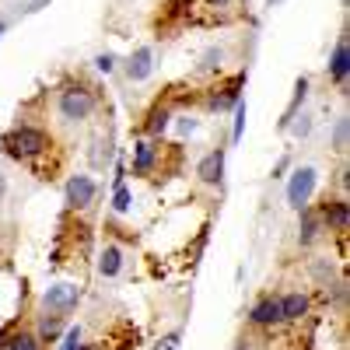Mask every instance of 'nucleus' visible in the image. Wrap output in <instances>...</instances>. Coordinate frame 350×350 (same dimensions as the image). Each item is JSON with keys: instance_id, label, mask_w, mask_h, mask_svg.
<instances>
[{"instance_id": "obj_1", "label": "nucleus", "mask_w": 350, "mask_h": 350, "mask_svg": "<svg viewBox=\"0 0 350 350\" xmlns=\"http://www.w3.org/2000/svg\"><path fill=\"white\" fill-rule=\"evenodd\" d=\"M95 92L92 88H84V84H67L64 92H60V102H56V109H60V116L67 123H84L88 116L95 112Z\"/></svg>"}, {"instance_id": "obj_2", "label": "nucleus", "mask_w": 350, "mask_h": 350, "mask_svg": "<svg viewBox=\"0 0 350 350\" xmlns=\"http://www.w3.org/2000/svg\"><path fill=\"white\" fill-rule=\"evenodd\" d=\"M0 148H4L11 158H36V154H42L49 148V140L36 126H18V130L0 137Z\"/></svg>"}, {"instance_id": "obj_3", "label": "nucleus", "mask_w": 350, "mask_h": 350, "mask_svg": "<svg viewBox=\"0 0 350 350\" xmlns=\"http://www.w3.org/2000/svg\"><path fill=\"white\" fill-rule=\"evenodd\" d=\"M315 183H319V172L312 165H301L295 175H291V183H287V203H291V207H295V211L308 207V200L315 193Z\"/></svg>"}, {"instance_id": "obj_4", "label": "nucleus", "mask_w": 350, "mask_h": 350, "mask_svg": "<svg viewBox=\"0 0 350 350\" xmlns=\"http://www.w3.org/2000/svg\"><path fill=\"white\" fill-rule=\"evenodd\" d=\"M95 193H98V186H95L92 175H70V183H67V207H74V211L92 207Z\"/></svg>"}, {"instance_id": "obj_5", "label": "nucleus", "mask_w": 350, "mask_h": 350, "mask_svg": "<svg viewBox=\"0 0 350 350\" xmlns=\"http://www.w3.org/2000/svg\"><path fill=\"white\" fill-rule=\"evenodd\" d=\"M77 301H81V287H74V284H56V287L46 291V308L56 312V315L74 312Z\"/></svg>"}, {"instance_id": "obj_6", "label": "nucleus", "mask_w": 350, "mask_h": 350, "mask_svg": "<svg viewBox=\"0 0 350 350\" xmlns=\"http://www.w3.org/2000/svg\"><path fill=\"white\" fill-rule=\"evenodd\" d=\"M315 214H319V221H323L326 228L347 231V224H350V203H347V200H326Z\"/></svg>"}, {"instance_id": "obj_7", "label": "nucleus", "mask_w": 350, "mask_h": 350, "mask_svg": "<svg viewBox=\"0 0 350 350\" xmlns=\"http://www.w3.org/2000/svg\"><path fill=\"white\" fill-rule=\"evenodd\" d=\"M154 49L151 46H140V49H133V56L126 60V77L130 81H148L151 77V70H154Z\"/></svg>"}, {"instance_id": "obj_8", "label": "nucleus", "mask_w": 350, "mask_h": 350, "mask_svg": "<svg viewBox=\"0 0 350 350\" xmlns=\"http://www.w3.org/2000/svg\"><path fill=\"white\" fill-rule=\"evenodd\" d=\"M196 175H200V183L217 186L221 175H224V148H217V151H211V154H203V161L196 165Z\"/></svg>"}, {"instance_id": "obj_9", "label": "nucleus", "mask_w": 350, "mask_h": 350, "mask_svg": "<svg viewBox=\"0 0 350 350\" xmlns=\"http://www.w3.org/2000/svg\"><path fill=\"white\" fill-rule=\"evenodd\" d=\"M249 323H256V326H277V323H284V319H280V298H259L252 305V312H249Z\"/></svg>"}, {"instance_id": "obj_10", "label": "nucleus", "mask_w": 350, "mask_h": 350, "mask_svg": "<svg viewBox=\"0 0 350 350\" xmlns=\"http://www.w3.org/2000/svg\"><path fill=\"white\" fill-rule=\"evenodd\" d=\"M347 74H350V46H347V36H340V42L329 56V81L347 84Z\"/></svg>"}, {"instance_id": "obj_11", "label": "nucleus", "mask_w": 350, "mask_h": 350, "mask_svg": "<svg viewBox=\"0 0 350 350\" xmlns=\"http://www.w3.org/2000/svg\"><path fill=\"white\" fill-rule=\"evenodd\" d=\"M301 315H308V295L295 291V295L280 298V319H284V323H298Z\"/></svg>"}, {"instance_id": "obj_12", "label": "nucleus", "mask_w": 350, "mask_h": 350, "mask_svg": "<svg viewBox=\"0 0 350 350\" xmlns=\"http://www.w3.org/2000/svg\"><path fill=\"white\" fill-rule=\"evenodd\" d=\"M120 270H123V249L120 245H105L102 256H98V273L112 280V277H120Z\"/></svg>"}, {"instance_id": "obj_13", "label": "nucleus", "mask_w": 350, "mask_h": 350, "mask_svg": "<svg viewBox=\"0 0 350 350\" xmlns=\"http://www.w3.org/2000/svg\"><path fill=\"white\" fill-rule=\"evenodd\" d=\"M319 228H323V221H319V214H315V211H308V207H301V224H298V242H301V245H312V242L319 239Z\"/></svg>"}, {"instance_id": "obj_14", "label": "nucleus", "mask_w": 350, "mask_h": 350, "mask_svg": "<svg viewBox=\"0 0 350 350\" xmlns=\"http://www.w3.org/2000/svg\"><path fill=\"white\" fill-rule=\"evenodd\" d=\"M151 165H154V148H151V144H137V148H133V172L148 175Z\"/></svg>"}, {"instance_id": "obj_15", "label": "nucleus", "mask_w": 350, "mask_h": 350, "mask_svg": "<svg viewBox=\"0 0 350 350\" xmlns=\"http://www.w3.org/2000/svg\"><path fill=\"white\" fill-rule=\"evenodd\" d=\"M64 333V315H42V323H39V340H46V343H53L56 336Z\"/></svg>"}, {"instance_id": "obj_16", "label": "nucleus", "mask_w": 350, "mask_h": 350, "mask_svg": "<svg viewBox=\"0 0 350 350\" xmlns=\"http://www.w3.org/2000/svg\"><path fill=\"white\" fill-rule=\"evenodd\" d=\"M168 120H172V112H168L165 105L151 109V120H148V133H151V137H161V133H165V126H168Z\"/></svg>"}, {"instance_id": "obj_17", "label": "nucleus", "mask_w": 350, "mask_h": 350, "mask_svg": "<svg viewBox=\"0 0 350 350\" xmlns=\"http://www.w3.org/2000/svg\"><path fill=\"white\" fill-rule=\"evenodd\" d=\"M221 64H224V49H207L196 70L200 74H214V70H221Z\"/></svg>"}, {"instance_id": "obj_18", "label": "nucleus", "mask_w": 350, "mask_h": 350, "mask_svg": "<svg viewBox=\"0 0 350 350\" xmlns=\"http://www.w3.org/2000/svg\"><path fill=\"white\" fill-rule=\"evenodd\" d=\"M130 203H133V193L126 189V183H123V186H116V193H112V211H116V214H126V211H130Z\"/></svg>"}, {"instance_id": "obj_19", "label": "nucleus", "mask_w": 350, "mask_h": 350, "mask_svg": "<svg viewBox=\"0 0 350 350\" xmlns=\"http://www.w3.org/2000/svg\"><path fill=\"white\" fill-rule=\"evenodd\" d=\"M8 340H11V343H8L11 350H39V340H36L32 333H11Z\"/></svg>"}, {"instance_id": "obj_20", "label": "nucleus", "mask_w": 350, "mask_h": 350, "mask_svg": "<svg viewBox=\"0 0 350 350\" xmlns=\"http://www.w3.org/2000/svg\"><path fill=\"white\" fill-rule=\"evenodd\" d=\"M347 130H350L347 116H340V123H336V133H333V148H336V151H347Z\"/></svg>"}, {"instance_id": "obj_21", "label": "nucleus", "mask_w": 350, "mask_h": 350, "mask_svg": "<svg viewBox=\"0 0 350 350\" xmlns=\"http://www.w3.org/2000/svg\"><path fill=\"white\" fill-rule=\"evenodd\" d=\"M242 133H245V102L235 105V130H231V140H242Z\"/></svg>"}, {"instance_id": "obj_22", "label": "nucleus", "mask_w": 350, "mask_h": 350, "mask_svg": "<svg viewBox=\"0 0 350 350\" xmlns=\"http://www.w3.org/2000/svg\"><path fill=\"white\" fill-rule=\"evenodd\" d=\"M81 336H84L81 326H70L67 336H64V343H60V350H77V347H81Z\"/></svg>"}, {"instance_id": "obj_23", "label": "nucleus", "mask_w": 350, "mask_h": 350, "mask_svg": "<svg viewBox=\"0 0 350 350\" xmlns=\"http://www.w3.org/2000/svg\"><path fill=\"white\" fill-rule=\"evenodd\" d=\"M95 67H98L102 74H112V70H116V56H112V53H102L98 60H95Z\"/></svg>"}, {"instance_id": "obj_24", "label": "nucleus", "mask_w": 350, "mask_h": 350, "mask_svg": "<svg viewBox=\"0 0 350 350\" xmlns=\"http://www.w3.org/2000/svg\"><path fill=\"white\" fill-rule=\"evenodd\" d=\"M158 350H179V333H168V336L158 343Z\"/></svg>"}, {"instance_id": "obj_25", "label": "nucleus", "mask_w": 350, "mask_h": 350, "mask_svg": "<svg viewBox=\"0 0 350 350\" xmlns=\"http://www.w3.org/2000/svg\"><path fill=\"white\" fill-rule=\"evenodd\" d=\"M295 133H298V137H308V133H312V120H308V116H301V120L295 123Z\"/></svg>"}, {"instance_id": "obj_26", "label": "nucleus", "mask_w": 350, "mask_h": 350, "mask_svg": "<svg viewBox=\"0 0 350 350\" xmlns=\"http://www.w3.org/2000/svg\"><path fill=\"white\" fill-rule=\"evenodd\" d=\"M179 130H183V133H193L196 123H193V120H179Z\"/></svg>"}, {"instance_id": "obj_27", "label": "nucleus", "mask_w": 350, "mask_h": 350, "mask_svg": "<svg viewBox=\"0 0 350 350\" xmlns=\"http://www.w3.org/2000/svg\"><path fill=\"white\" fill-rule=\"evenodd\" d=\"M287 165H291V161H287V158H284V161H280V165H277V168H273V179H280V175H284V172H287Z\"/></svg>"}, {"instance_id": "obj_28", "label": "nucleus", "mask_w": 350, "mask_h": 350, "mask_svg": "<svg viewBox=\"0 0 350 350\" xmlns=\"http://www.w3.org/2000/svg\"><path fill=\"white\" fill-rule=\"evenodd\" d=\"M42 4H49V0H32V4H28V8H25V11H28V14H32V11H39V8H42Z\"/></svg>"}, {"instance_id": "obj_29", "label": "nucleus", "mask_w": 350, "mask_h": 350, "mask_svg": "<svg viewBox=\"0 0 350 350\" xmlns=\"http://www.w3.org/2000/svg\"><path fill=\"white\" fill-rule=\"evenodd\" d=\"M231 0H211V8H228Z\"/></svg>"}, {"instance_id": "obj_30", "label": "nucleus", "mask_w": 350, "mask_h": 350, "mask_svg": "<svg viewBox=\"0 0 350 350\" xmlns=\"http://www.w3.org/2000/svg\"><path fill=\"white\" fill-rule=\"evenodd\" d=\"M235 350H252V347H249V340H242V343H239Z\"/></svg>"}, {"instance_id": "obj_31", "label": "nucleus", "mask_w": 350, "mask_h": 350, "mask_svg": "<svg viewBox=\"0 0 350 350\" xmlns=\"http://www.w3.org/2000/svg\"><path fill=\"white\" fill-rule=\"evenodd\" d=\"M77 350H95V347H92V343H81V347H77Z\"/></svg>"}, {"instance_id": "obj_32", "label": "nucleus", "mask_w": 350, "mask_h": 350, "mask_svg": "<svg viewBox=\"0 0 350 350\" xmlns=\"http://www.w3.org/2000/svg\"><path fill=\"white\" fill-rule=\"evenodd\" d=\"M267 4H270V8H277V4H284V0H267Z\"/></svg>"}, {"instance_id": "obj_33", "label": "nucleus", "mask_w": 350, "mask_h": 350, "mask_svg": "<svg viewBox=\"0 0 350 350\" xmlns=\"http://www.w3.org/2000/svg\"><path fill=\"white\" fill-rule=\"evenodd\" d=\"M0 196H4V179H0Z\"/></svg>"}, {"instance_id": "obj_34", "label": "nucleus", "mask_w": 350, "mask_h": 350, "mask_svg": "<svg viewBox=\"0 0 350 350\" xmlns=\"http://www.w3.org/2000/svg\"><path fill=\"white\" fill-rule=\"evenodd\" d=\"M0 32H4V21H0Z\"/></svg>"}]
</instances>
